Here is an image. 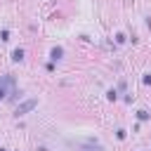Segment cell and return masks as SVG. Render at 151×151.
Wrapping results in <instances>:
<instances>
[{
	"label": "cell",
	"mask_w": 151,
	"mask_h": 151,
	"mask_svg": "<svg viewBox=\"0 0 151 151\" xmlns=\"http://www.w3.org/2000/svg\"><path fill=\"white\" fill-rule=\"evenodd\" d=\"M38 106V99L33 97V99H26V101H21L17 109H14V116H24V113H28V111H33Z\"/></svg>",
	"instance_id": "1"
},
{
	"label": "cell",
	"mask_w": 151,
	"mask_h": 151,
	"mask_svg": "<svg viewBox=\"0 0 151 151\" xmlns=\"http://www.w3.org/2000/svg\"><path fill=\"white\" fill-rule=\"evenodd\" d=\"M7 85H12V78L9 76H2V80H0V99L7 97Z\"/></svg>",
	"instance_id": "2"
},
{
	"label": "cell",
	"mask_w": 151,
	"mask_h": 151,
	"mask_svg": "<svg viewBox=\"0 0 151 151\" xmlns=\"http://www.w3.org/2000/svg\"><path fill=\"white\" fill-rule=\"evenodd\" d=\"M12 59H14V61H21V59H24V50H21V47H17V50L12 52Z\"/></svg>",
	"instance_id": "3"
},
{
	"label": "cell",
	"mask_w": 151,
	"mask_h": 151,
	"mask_svg": "<svg viewBox=\"0 0 151 151\" xmlns=\"http://www.w3.org/2000/svg\"><path fill=\"white\" fill-rule=\"evenodd\" d=\"M61 54H64V50H61V47H54V50L50 52V57H52L54 61H57V59H61Z\"/></svg>",
	"instance_id": "4"
},
{
	"label": "cell",
	"mask_w": 151,
	"mask_h": 151,
	"mask_svg": "<svg viewBox=\"0 0 151 151\" xmlns=\"http://www.w3.org/2000/svg\"><path fill=\"white\" fill-rule=\"evenodd\" d=\"M149 116H151L149 111H137V118H139V120H149Z\"/></svg>",
	"instance_id": "5"
},
{
	"label": "cell",
	"mask_w": 151,
	"mask_h": 151,
	"mask_svg": "<svg viewBox=\"0 0 151 151\" xmlns=\"http://www.w3.org/2000/svg\"><path fill=\"white\" fill-rule=\"evenodd\" d=\"M106 97H109L111 101H116V90H109V92H106Z\"/></svg>",
	"instance_id": "6"
},
{
	"label": "cell",
	"mask_w": 151,
	"mask_h": 151,
	"mask_svg": "<svg viewBox=\"0 0 151 151\" xmlns=\"http://www.w3.org/2000/svg\"><path fill=\"white\" fill-rule=\"evenodd\" d=\"M0 151H5V149H0Z\"/></svg>",
	"instance_id": "7"
}]
</instances>
